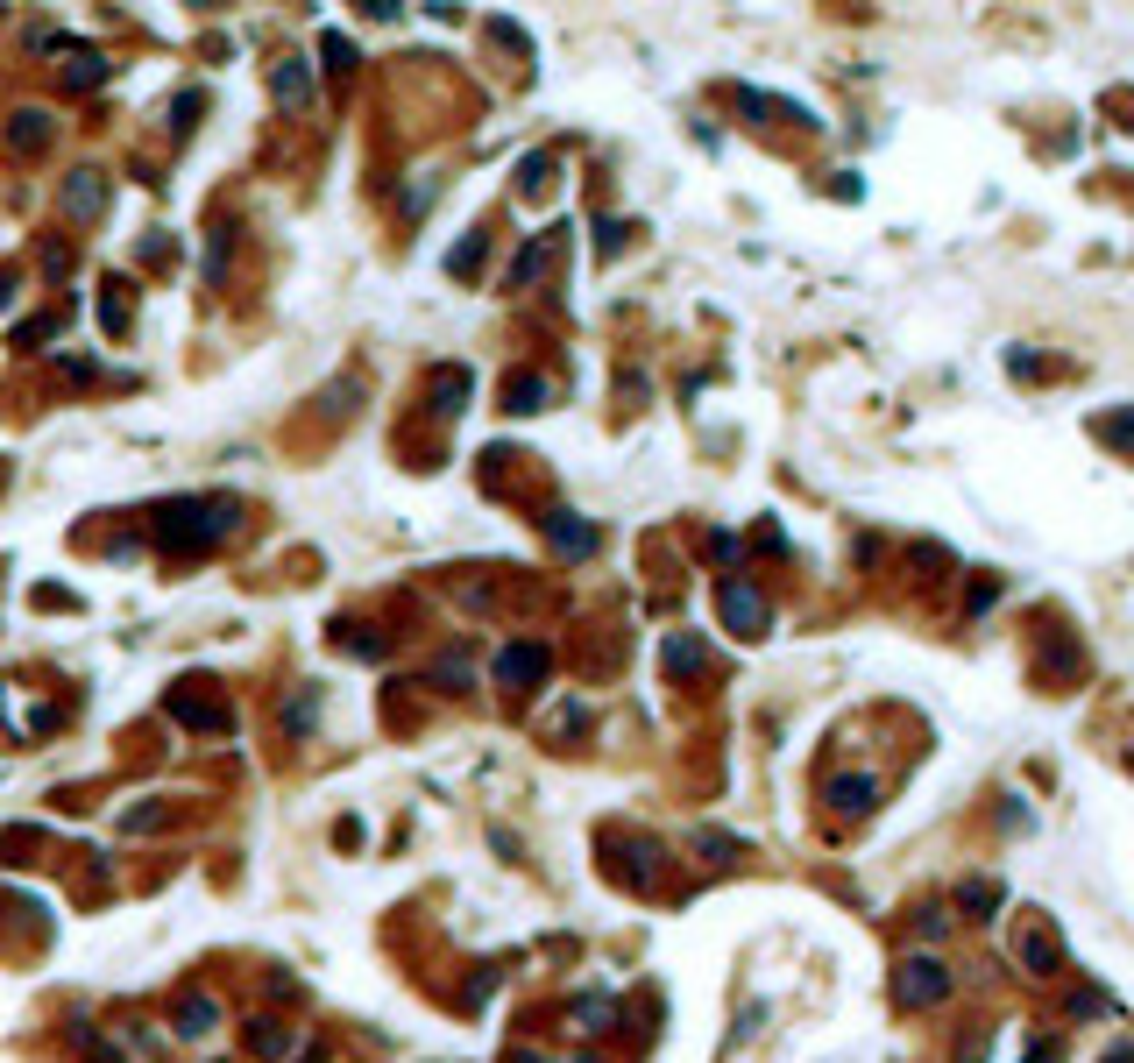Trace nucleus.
<instances>
[{"instance_id":"1","label":"nucleus","mask_w":1134,"mask_h":1063,"mask_svg":"<svg viewBox=\"0 0 1134 1063\" xmlns=\"http://www.w3.org/2000/svg\"><path fill=\"white\" fill-rule=\"evenodd\" d=\"M234 525V504H178L164 511V539H185V546H206Z\"/></svg>"},{"instance_id":"2","label":"nucleus","mask_w":1134,"mask_h":1063,"mask_svg":"<svg viewBox=\"0 0 1134 1063\" xmlns=\"http://www.w3.org/2000/svg\"><path fill=\"white\" fill-rule=\"evenodd\" d=\"M943 993V964H929V957H915L901 978H894V1000L901 1007H922V1000H936Z\"/></svg>"},{"instance_id":"3","label":"nucleus","mask_w":1134,"mask_h":1063,"mask_svg":"<svg viewBox=\"0 0 1134 1063\" xmlns=\"http://www.w3.org/2000/svg\"><path fill=\"white\" fill-rule=\"evenodd\" d=\"M723 617H731L745 638H759V624H766V603L745 589V582H723Z\"/></svg>"},{"instance_id":"4","label":"nucleus","mask_w":1134,"mask_h":1063,"mask_svg":"<svg viewBox=\"0 0 1134 1063\" xmlns=\"http://www.w3.org/2000/svg\"><path fill=\"white\" fill-rule=\"evenodd\" d=\"M497 674H504V681H539V674H546V652H539V645H511L504 660H497Z\"/></svg>"},{"instance_id":"5","label":"nucleus","mask_w":1134,"mask_h":1063,"mask_svg":"<svg viewBox=\"0 0 1134 1063\" xmlns=\"http://www.w3.org/2000/svg\"><path fill=\"white\" fill-rule=\"evenodd\" d=\"M100 199H107V192H100V178H93V171H78V178H71V192H64V206H71L78 220H93V213H100Z\"/></svg>"},{"instance_id":"6","label":"nucleus","mask_w":1134,"mask_h":1063,"mask_svg":"<svg viewBox=\"0 0 1134 1063\" xmlns=\"http://www.w3.org/2000/svg\"><path fill=\"white\" fill-rule=\"evenodd\" d=\"M830 801H837L844 815H865V808H872V780H837V787H830Z\"/></svg>"},{"instance_id":"7","label":"nucleus","mask_w":1134,"mask_h":1063,"mask_svg":"<svg viewBox=\"0 0 1134 1063\" xmlns=\"http://www.w3.org/2000/svg\"><path fill=\"white\" fill-rule=\"evenodd\" d=\"M433 397H440V412H461V397H468V376H461V369H440Z\"/></svg>"},{"instance_id":"8","label":"nucleus","mask_w":1134,"mask_h":1063,"mask_svg":"<svg viewBox=\"0 0 1134 1063\" xmlns=\"http://www.w3.org/2000/svg\"><path fill=\"white\" fill-rule=\"evenodd\" d=\"M64 78H71V86H100V57H93V50L64 57Z\"/></svg>"},{"instance_id":"9","label":"nucleus","mask_w":1134,"mask_h":1063,"mask_svg":"<svg viewBox=\"0 0 1134 1063\" xmlns=\"http://www.w3.org/2000/svg\"><path fill=\"white\" fill-rule=\"evenodd\" d=\"M178 1021H185V1035H206V1028H213V1000H206V993H192Z\"/></svg>"},{"instance_id":"10","label":"nucleus","mask_w":1134,"mask_h":1063,"mask_svg":"<svg viewBox=\"0 0 1134 1063\" xmlns=\"http://www.w3.org/2000/svg\"><path fill=\"white\" fill-rule=\"evenodd\" d=\"M553 539H560L567 553H575V546H589V525H575L567 511H553Z\"/></svg>"},{"instance_id":"11","label":"nucleus","mask_w":1134,"mask_h":1063,"mask_svg":"<svg viewBox=\"0 0 1134 1063\" xmlns=\"http://www.w3.org/2000/svg\"><path fill=\"white\" fill-rule=\"evenodd\" d=\"M277 100H305V64H298V57L277 71Z\"/></svg>"},{"instance_id":"12","label":"nucleus","mask_w":1134,"mask_h":1063,"mask_svg":"<svg viewBox=\"0 0 1134 1063\" xmlns=\"http://www.w3.org/2000/svg\"><path fill=\"white\" fill-rule=\"evenodd\" d=\"M43 135H50V128H43V114H22V128H15V142H22V149H43Z\"/></svg>"},{"instance_id":"13","label":"nucleus","mask_w":1134,"mask_h":1063,"mask_svg":"<svg viewBox=\"0 0 1134 1063\" xmlns=\"http://www.w3.org/2000/svg\"><path fill=\"white\" fill-rule=\"evenodd\" d=\"M256 1049H263V1056H277V1049H284V1035H277V1021H256Z\"/></svg>"},{"instance_id":"14","label":"nucleus","mask_w":1134,"mask_h":1063,"mask_svg":"<svg viewBox=\"0 0 1134 1063\" xmlns=\"http://www.w3.org/2000/svg\"><path fill=\"white\" fill-rule=\"evenodd\" d=\"M1099 433H1106V440H1120V447H1127V440H1134V419H1106V426H1099Z\"/></svg>"},{"instance_id":"15","label":"nucleus","mask_w":1134,"mask_h":1063,"mask_svg":"<svg viewBox=\"0 0 1134 1063\" xmlns=\"http://www.w3.org/2000/svg\"><path fill=\"white\" fill-rule=\"evenodd\" d=\"M518 1063H539V1056H518Z\"/></svg>"}]
</instances>
